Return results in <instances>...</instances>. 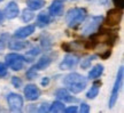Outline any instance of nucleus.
I'll use <instances>...</instances> for the list:
<instances>
[{
    "label": "nucleus",
    "mask_w": 124,
    "mask_h": 113,
    "mask_svg": "<svg viewBox=\"0 0 124 113\" xmlns=\"http://www.w3.org/2000/svg\"><path fill=\"white\" fill-rule=\"evenodd\" d=\"M63 83L68 88V90H70L72 94H78L85 89L87 85V80L85 77L78 73H70L64 77Z\"/></svg>",
    "instance_id": "f257e3e1"
},
{
    "label": "nucleus",
    "mask_w": 124,
    "mask_h": 113,
    "mask_svg": "<svg viewBox=\"0 0 124 113\" xmlns=\"http://www.w3.org/2000/svg\"><path fill=\"white\" fill-rule=\"evenodd\" d=\"M86 17V10L84 8H72L70 9L66 16V22L68 26L75 27L79 25Z\"/></svg>",
    "instance_id": "f03ea898"
},
{
    "label": "nucleus",
    "mask_w": 124,
    "mask_h": 113,
    "mask_svg": "<svg viewBox=\"0 0 124 113\" xmlns=\"http://www.w3.org/2000/svg\"><path fill=\"white\" fill-rule=\"evenodd\" d=\"M117 39L116 33L113 32H108V31H103V32H99L95 33L91 37V40L95 45L98 44H105V45H113Z\"/></svg>",
    "instance_id": "7ed1b4c3"
},
{
    "label": "nucleus",
    "mask_w": 124,
    "mask_h": 113,
    "mask_svg": "<svg viewBox=\"0 0 124 113\" xmlns=\"http://www.w3.org/2000/svg\"><path fill=\"white\" fill-rule=\"evenodd\" d=\"M24 57L22 55H18V54H8L6 55V64L10 67L14 71H20V70L23 69L24 66Z\"/></svg>",
    "instance_id": "20e7f679"
},
{
    "label": "nucleus",
    "mask_w": 124,
    "mask_h": 113,
    "mask_svg": "<svg viewBox=\"0 0 124 113\" xmlns=\"http://www.w3.org/2000/svg\"><path fill=\"white\" fill-rule=\"evenodd\" d=\"M122 81H123V66L120 67L117 77H116V81L114 83V88H113L110 98H109V107H113L115 105L117 98H118V93H120L121 86H122Z\"/></svg>",
    "instance_id": "39448f33"
},
{
    "label": "nucleus",
    "mask_w": 124,
    "mask_h": 113,
    "mask_svg": "<svg viewBox=\"0 0 124 113\" xmlns=\"http://www.w3.org/2000/svg\"><path fill=\"white\" fill-rule=\"evenodd\" d=\"M7 102H8L9 109L13 112H21L23 107V98L18 94H9L7 96Z\"/></svg>",
    "instance_id": "423d86ee"
},
{
    "label": "nucleus",
    "mask_w": 124,
    "mask_h": 113,
    "mask_svg": "<svg viewBox=\"0 0 124 113\" xmlns=\"http://www.w3.org/2000/svg\"><path fill=\"white\" fill-rule=\"evenodd\" d=\"M121 18H122V10L118 8H114L110 9L108 14H107V17H106V25L108 26H115L118 25L121 22Z\"/></svg>",
    "instance_id": "0eeeda50"
},
{
    "label": "nucleus",
    "mask_w": 124,
    "mask_h": 113,
    "mask_svg": "<svg viewBox=\"0 0 124 113\" xmlns=\"http://www.w3.org/2000/svg\"><path fill=\"white\" fill-rule=\"evenodd\" d=\"M79 62V58L75 55H67L63 61L60 63V69L61 70H69L72 69L74 66L77 65V63Z\"/></svg>",
    "instance_id": "6e6552de"
},
{
    "label": "nucleus",
    "mask_w": 124,
    "mask_h": 113,
    "mask_svg": "<svg viewBox=\"0 0 124 113\" xmlns=\"http://www.w3.org/2000/svg\"><path fill=\"white\" fill-rule=\"evenodd\" d=\"M24 95L29 100H38L40 95V90L36 87L35 85H27L24 88Z\"/></svg>",
    "instance_id": "1a4fd4ad"
},
{
    "label": "nucleus",
    "mask_w": 124,
    "mask_h": 113,
    "mask_svg": "<svg viewBox=\"0 0 124 113\" xmlns=\"http://www.w3.org/2000/svg\"><path fill=\"white\" fill-rule=\"evenodd\" d=\"M5 14H6V17L8 20H12V18H15L18 15V6L16 2L14 1H10L7 7L5 9Z\"/></svg>",
    "instance_id": "9d476101"
},
{
    "label": "nucleus",
    "mask_w": 124,
    "mask_h": 113,
    "mask_svg": "<svg viewBox=\"0 0 124 113\" xmlns=\"http://www.w3.org/2000/svg\"><path fill=\"white\" fill-rule=\"evenodd\" d=\"M55 96H56L58 100H63V102H69V103H71V102H77V98L72 97V96L69 94V91L67 90V89H64V88L58 89L56 93H55Z\"/></svg>",
    "instance_id": "9b49d317"
},
{
    "label": "nucleus",
    "mask_w": 124,
    "mask_h": 113,
    "mask_svg": "<svg viewBox=\"0 0 124 113\" xmlns=\"http://www.w3.org/2000/svg\"><path fill=\"white\" fill-rule=\"evenodd\" d=\"M63 12V2L61 0H54L51 7H49V14L52 16H59Z\"/></svg>",
    "instance_id": "f8f14e48"
},
{
    "label": "nucleus",
    "mask_w": 124,
    "mask_h": 113,
    "mask_svg": "<svg viewBox=\"0 0 124 113\" xmlns=\"http://www.w3.org/2000/svg\"><path fill=\"white\" fill-rule=\"evenodd\" d=\"M35 32V26L33 25H27V26H23L21 29H18L16 32H15V37L16 38H20V39H22V38H27L29 37L30 34H32Z\"/></svg>",
    "instance_id": "ddd939ff"
},
{
    "label": "nucleus",
    "mask_w": 124,
    "mask_h": 113,
    "mask_svg": "<svg viewBox=\"0 0 124 113\" xmlns=\"http://www.w3.org/2000/svg\"><path fill=\"white\" fill-rule=\"evenodd\" d=\"M102 17L101 16H97V17H92L91 20H90V22L87 23V25H86V27L84 29V34H87V33H91V32H93V31L97 29L98 26H99V24H100V22H101Z\"/></svg>",
    "instance_id": "4468645a"
},
{
    "label": "nucleus",
    "mask_w": 124,
    "mask_h": 113,
    "mask_svg": "<svg viewBox=\"0 0 124 113\" xmlns=\"http://www.w3.org/2000/svg\"><path fill=\"white\" fill-rule=\"evenodd\" d=\"M51 63H52V57L47 55V56L41 57L39 61L37 62V64L35 65V67H36V70H44V69H46Z\"/></svg>",
    "instance_id": "2eb2a0df"
},
{
    "label": "nucleus",
    "mask_w": 124,
    "mask_h": 113,
    "mask_svg": "<svg viewBox=\"0 0 124 113\" xmlns=\"http://www.w3.org/2000/svg\"><path fill=\"white\" fill-rule=\"evenodd\" d=\"M45 0H27V6L30 10H38L44 7Z\"/></svg>",
    "instance_id": "dca6fc26"
},
{
    "label": "nucleus",
    "mask_w": 124,
    "mask_h": 113,
    "mask_svg": "<svg viewBox=\"0 0 124 113\" xmlns=\"http://www.w3.org/2000/svg\"><path fill=\"white\" fill-rule=\"evenodd\" d=\"M102 72H103V65L98 64V65H95L93 69H91V71H90V73H89V78L90 79H97L101 75Z\"/></svg>",
    "instance_id": "f3484780"
},
{
    "label": "nucleus",
    "mask_w": 124,
    "mask_h": 113,
    "mask_svg": "<svg viewBox=\"0 0 124 113\" xmlns=\"http://www.w3.org/2000/svg\"><path fill=\"white\" fill-rule=\"evenodd\" d=\"M100 85H101L100 82L93 83V86L91 87V89H90V90L87 91V94H86L87 98H90V100L95 98V96H98V94H99V86H100Z\"/></svg>",
    "instance_id": "a211bd4d"
},
{
    "label": "nucleus",
    "mask_w": 124,
    "mask_h": 113,
    "mask_svg": "<svg viewBox=\"0 0 124 113\" xmlns=\"http://www.w3.org/2000/svg\"><path fill=\"white\" fill-rule=\"evenodd\" d=\"M48 111H49V112H52V113L63 112V111H64V105H63V103H61V102L56 100V102H54L53 104L51 105V107L48 109Z\"/></svg>",
    "instance_id": "6ab92c4d"
},
{
    "label": "nucleus",
    "mask_w": 124,
    "mask_h": 113,
    "mask_svg": "<svg viewBox=\"0 0 124 113\" xmlns=\"http://www.w3.org/2000/svg\"><path fill=\"white\" fill-rule=\"evenodd\" d=\"M28 46V42H23V41H12L9 44V48L13 50H21Z\"/></svg>",
    "instance_id": "aec40b11"
},
{
    "label": "nucleus",
    "mask_w": 124,
    "mask_h": 113,
    "mask_svg": "<svg viewBox=\"0 0 124 113\" xmlns=\"http://www.w3.org/2000/svg\"><path fill=\"white\" fill-rule=\"evenodd\" d=\"M37 20H38L39 25H41V26L46 25V24H48V23L51 22V18H49L48 14H46V13H40L39 15H38Z\"/></svg>",
    "instance_id": "412c9836"
},
{
    "label": "nucleus",
    "mask_w": 124,
    "mask_h": 113,
    "mask_svg": "<svg viewBox=\"0 0 124 113\" xmlns=\"http://www.w3.org/2000/svg\"><path fill=\"white\" fill-rule=\"evenodd\" d=\"M35 17V14L32 13L31 10H27V9H24L23 10V14H22V20L24 22H30L32 18Z\"/></svg>",
    "instance_id": "4be33fe9"
},
{
    "label": "nucleus",
    "mask_w": 124,
    "mask_h": 113,
    "mask_svg": "<svg viewBox=\"0 0 124 113\" xmlns=\"http://www.w3.org/2000/svg\"><path fill=\"white\" fill-rule=\"evenodd\" d=\"M37 77V71H36V67H31L27 71V78L28 79H35Z\"/></svg>",
    "instance_id": "5701e85b"
},
{
    "label": "nucleus",
    "mask_w": 124,
    "mask_h": 113,
    "mask_svg": "<svg viewBox=\"0 0 124 113\" xmlns=\"http://www.w3.org/2000/svg\"><path fill=\"white\" fill-rule=\"evenodd\" d=\"M94 58H95V56H91V57H87L86 60H84V61L82 62V67H83V69H87V67L91 65V62H92Z\"/></svg>",
    "instance_id": "b1692460"
},
{
    "label": "nucleus",
    "mask_w": 124,
    "mask_h": 113,
    "mask_svg": "<svg viewBox=\"0 0 124 113\" xmlns=\"http://www.w3.org/2000/svg\"><path fill=\"white\" fill-rule=\"evenodd\" d=\"M12 83H13L16 88H20L21 86H22V80H21L20 78H17V77H13V79H12Z\"/></svg>",
    "instance_id": "393cba45"
},
{
    "label": "nucleus",
    "mask_w": 124,
    "mask_h": 113,
    "mask_svg": "<svg viewBox=\"0 0 124 113\" xmlns=\"http://www.w3.org/2000/svg\"><path fill=\"white\" fill-rule=\"evenodd\" d=\"M7 74V66L4 63H0V78H2Z\"/></svg>",
    "instance_id": "a878e982"
},
{
    "label": "nucleus",
    "mask_w": 124,
    "mask_h": 113,
    "mask_svg": "<svg viewBox=\"0 0 124 113\" xmlns=\"http://www.w3.org/2000/svg\"><path fill=\"white\" fill-rule=\"evenodd\" d=\"M80 112H82V113H87V112H90V106L87 104L83 103V104L80 105Z\"/></svg>",
    "instance_id": "bb28decb"
},
{
    "label": "nucleus",
    "mask_w": 124,
    "mask_h": 113,
    "mask_svg": "<svg viewBox=\"0 0 124 113\" xmlns=\"http://www.w3.org/2000/svg\"><path fill=\"white\" fill-rule=\"evenodd\" d=\"M39 48H33V49H31L30 52H28V55H31V56H36V55H38L39 54Z\"/></svg>",
    "instance_id": "cd10ccee"
},
{
    "label": "nucleus",
    "mask_w": 124,
    "mask_h": 113,
    "mask_svg": "<svg viewBox=\"0 0 124 113\" xmlns=\"http://www.w3.org/2000/svg\"><path fill=\"white\" fill-rule=\"evenodd\" d=\"M113 1H114V4L117 7H120V8H123L124 7V0H113Z\"/></svg>",
    "instance_id": "c85d7f7f"
},
{
    "label": "nucleus",
    "mask_w": 124,
    "mask_h": 113,
    "mask_svg": "<svg viewBox=\"0 0 124 113\" xmlns=\"http://www.w3.org/2000/svg\"><path fill=\"white\" fill-rule=\"evenodd\" d=\"M77 107L76 106H70V107H68V109L66 110V112L67 113H75V112H77Z\"/></svg>",
    "instance_id": "c756f323"
},
{
    "label": "nucleus",
    "mask_w": 124,
    "mask_h": 113,
    "mask_svg": "<svg viewBox=\"0 0 124 113\" xmlns=\"http://www.w3.org/2000/svg\"><path fill=\"white\" fill-rule=\"evenodd\" d=\"M48 83H49V79L46 78V77H45V78L41 80V85H43V86H47Z\"/></svg>",
    "instance_id": "7c9ffc66"
},
{
    "label": "nucleus",
    "mask_w": 124,
    "mask_h": 113,
    "mask_svg": "<svg viewBox=\"0 0 124 113\" xmlns=\"http://www.w3.org/2000/svg\"><path fill=\"white\" fill-rule=\"evenodd\" d=\"M4 37L5 35H2V37L0 38V49H2V48L5 47V44H6V41L4 40Z\"/></svg>",
    "instance_id": "2f4dec72"
},
{
    "label": "nucleus",
    "mask_w": 124,
    "mask_h": 113,
    "mask_svg": "<svg viewBox=\"0 0 124 113\" xmlns=\"http://www.w3.org/2000/svg\"><path fill=\"white\" fill-rule=\"evenodd\" d=\"M110 54H111L110 50H107L106 54H103V55H101V57H102V58H107L108 56H110Z\"/></svg>",
    "instance_id": "473e14b6"
},
{
    "label": "nucleus",
    "mask_w": 124,
    "mask_h": 113,
    "mask_svg": "<svg viewBox=\"0 0 124 113\" xmlns=\"http://www.w3.org/2000/svg\"><path fill=\"white\" fill-rule=\"evenodd\" d=\"M47 111V107H46V104H43L41 105V109L39 110V112H46Z\"/></svg>",
    "instance_id": "72a5a7b5"
},
{
    "label": "nucleus",
    "mask_w": 124,
    "mask_h": 113,
    "mask_svg": "<svg viewBox=\"0 0 124 113\" xmlns=\"http://www.w3.org/2000/svg\"><path fill=\"white\" fill-rule=\"evenodd\" d=\"M2 20H4V14H2V12L0 10V23L2 22Z\"/></svg>",
    "instance_id": "f704fd0d"
},
{
    "label": "nucleus",
    "mask_w": 124,
    "mask_h": 113,
    "mask_svg": "<svg viewBox=\"0 0 124 113\" xmlns=\"http://www.w3.org/2000/svg\"><path fill=\"white\" fill-rule=\"evenodd\" d=\"M0 1H4V0H0Z\"/></svg>",
    "instance_id": "c9c22d12"
}]
</instances>
